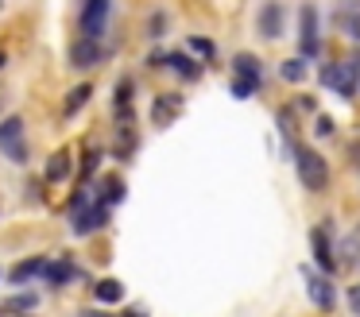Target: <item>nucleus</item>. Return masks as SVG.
<instances>
[{"label": "nucleus", "instance_id": "obj_1", "mask_svg": "<svg viewBox=\"0 0 360 317\" xmlns=\"http://www.w3.org/2000/svg\"><path fill=\"white\" fill-rule=\"evenodd\" d=\"M295 167H298V182H302L310 193L326 190L329 170H326V159H321L314 147H295Z\"/></svg>", "mask_w": 360, "mask_h": 317}, {"label": "nucleus", "instance_id": "obj_2", "mask_svg": "<svg viewBox=\"0 0 360 317\" xmlns=\"http://www.w3.org/2000/svg\"><path fill=\"white\" fill-rule=\"evenodd\" d=\"M0 151L8 155V159H16V162L27 159V147H24V120H20V116H4V120H0Z\"/></svg>", "mask_w": 360, "mask_h": 317}, {"label": "nucleus", "instance_id": "obj_3", "mask_svg": "<svg viewBox=\"0 0 360 317\" xmlns=\"http://www.w3.org/2000/svg\"><path fill=\"white\" fill-rule=\"evenodd\" d=\"M109 23V0H82V12H78V27L86 39H97Z\"/></svg>", "mask_w": 360, "mask_h": 317}, {"label": "nucleus", "instance_id": "obj_4", "mask_svg": "<svg viewBox=\"0 0 360 317\" xmlns=\"http://www.w3.org/2000/svg\"><path fill=\"white\" fill-rule=\"evenodd\" d=\"M298 20H302V58H314V54L321 51V43H318V8L306 4L302 12H298Z\"/></svg>", "mask_w": 360, "mask_h": 317}, {"label": "nucleus", "instance_id": "obj_5", "mask_svg": "<svg viewBox=\"0 0 360 317\" xmlns=\"http://www.w3.org/2000/svg\"><path fill=\"white\" fill-rule=\"evenodd\" d=\"M74 221V236H89V232H97L105 221H109V201H97L94 209H86V213L70 216Z\"/></svg>", "mask_w": 360, "mask_h": 317}, {"label": "nucleus", "instance_id": "obj_6", "mask_svg": "<svg viewBox=\"0 0 360 317\" xmlns=\"http://www.w3.org/2000/svg\"><path fill=\"white\" fill-rule=\"evenodd\" d=\"M179 112H182V97L179 93H167V97H159L155 108H151V124H155V128H167V124L179 120Z\"/></svg>", "mask_w": 360, "mask_h": 317}, {"label": "nucleus", "instance_id": "obj_7", "mask_svg": "<svg viewBox=\"0 0 360 317\" xmlns=\"http://www.w3.org/2000/svg\"><path fill=\"white\" fill-rule=\"evenodd\" d=\"M306 286H310V302H314V306L333 309L337 294H333V283H329V278H318L314 271H306Z\"/></svg>", "mask_w": 360, "mask_h": 317}, {"label": "nucleus", "instance_id": "obj_8", "mask_svg": "<svg viewBox=\"0 0 360 317\" xmlns=\"http://www.w3.org/2000/svg\"><path fill=\"white\" fill-rule=\"evenodd\" d=\"M310 244H314V259L321 263V271H333L337 259H333V247H329V228L326 224H318V228L310 232Z\"/></svg>", "mask_w": 360, "mask_h": 317}, {"label": "nucleus", "instance_id": "obj_9", "mask_svg": "<svg viewBox=\"0 0 360 317\" xmlns=\"http://www.w3.org/2000/svg\"><path fill=\"white\" fill-rule=\"evenodd\" d=\"M70 58H74V66H94V62L101 58V43H97V39H86V35H82L78 43H74Z\"/></svg>", "mask_w": 360, "mask_h": 317}, {"label": "nucleus", "instance_id": "obj_10", "mask_svg": "<svg viewBox=\"0 0 360 317\" xmlns=\"http://www.w3.org/2000/svg\"><path fill=\"white\" fill-rule=\"evenodd\" d=\"M279 31H283V8L279 4H264V12H259V35L275 39Z\"/></svg>", "mask_w": 360, "mask_h": 317}, {"label": "nucleus", "instance_id": "obj_11", "mask_svg": "<svg viewBox=\"0 0 360 317\" xmlns=\"http://www.w3.org/2000/svg\"><path fill=\"white\" fill-rule=\"evenodd\" d=\"M47 263L51 259H43V255H32V259H24L20 267H12V283H27V278H35V275H47Z\"/></svg>", "mask_w": 360, "mask_h": 317}, {"label": "nucleus", "instance_id": "obj_12", "mask_svg": "<svg viewBox=\"0 0 360 317\" xmlns=\"http://www.w3.org/2000/svg\"><path fill=\"white\" fill-rule=\"evenodd\" d=\"M70 151H66V147H58L55 155H51L47 159V182H63L66 174H70Z\"/></svg>", "mask_w": 360, "mask_h": 317}, {"label": "nucleus", "instance_id": "obj_13", "mask_svg": "<svg viewBox=\"0 0 360 317\" xmlns=\"http://www.w3.org/2000/svg\"><path fill=\"white\" fill-rule=\"evenodd\" d=\"M97 302L101 306H112V302H120L124 298V283H117V278H105V283H97Z\"/></svg>", "mask_w": 360, "mask_h": 317}, {"label": "nucleus", "instance_id": "obj_14", "mask_svg": "<svg viewBox=\"0 0 360 317\" xmlns=\"http://www.w3.org/2000/svg\"><path fill=\"white\" fill-rule=\"evenodd\" d=\"M128 101H132V82L124 77V82L117 85V120H120V124L132 120V105H128Z\"/></svg>", "mask_w": 360, "mask_h": 317}, {"label": "nucleus", "instance_id": "obj_15", "mask_svg": "<svg viewBox=\"0 0 360 317\" xmlns=\"http://www.w3.org/2000/svg\"><path fill=\"white\" fill-rule=\"evenodd\" d=\"M341 27L349 31L352 39H360V0H349V4L341 8Z\"/></svg>", "mask_w": 360, "mask_h": 317}, {"label": "nucleus", "instance_id": "obj_16", "mask_svg": "<svg viewBox=\"0 0 360 317\" xmlns=\"http://www.w3.org/2000/svg\"><path fill=\"white\" fill-rule=\"evenodd\" d=\"M43 278H47V283H55V286H63V283H70V278H74V267L66 259H51L47 263V275H43Z\"/></svg>", "mask_w": 360, "mask_h": 317}, {"label": "nucleus", "instance_id": "obj_17", "mask_svg": "<svg viewBox=\"0 0 360 317\" xmlns=\"http://www.w3.org/2000/svg\"><path fill=\"white\" fill-rule=\"evenodd\" d=\"M167 66H174L182 77H186V82H194V77H202V66H198V62H190L186 54H167Z\"/></svg>", "mask_w": 360, "mask_h": 317}, {"label": "nucleus", "instance_id": "obj_18", "mask_svg": "<svg viewBox=\"0 0 360 317\" xmlns=\"http://www.w3.org/2000/svg\"><path fill=\"white\" fill-rule=\"evenodd\" d=\"M89 97H94V85H86V82H82L78 89H70V93H66V108H63V112H66V116H74V112H78V108L86 105Z\"/></svg>", "mask_w": 360, "mask_h": 317}, {"label": "nucleus", "instance_id": "obj_19", "mask_svg": "<svg viewBox=\"0 0 360 317\" xmlns=\"http://www.w3.org/2000/svg\"><path fill=\"white\" fill-rule=\"evenodd\" d=\"M233 70H236V74H248V77H259V58H256V54H236Z\"/></svg>", "mask_w": 360, "mask_h": 317}, {"label": "nucleus", "instance_id": "obj_20", "mask_svg": "<svg viewBox=\"0 0 360 317\" xmlns=\"http://www.w3.org/2000/svg\"><path fill=\"white\" fill-rule=\"evenodd\" d=\"M279 74L287 77V82H302V77H306V58H287L279 66Z\"/></svg>", "mask_w": 360, "mask_h": 317}, {"label": "nucleus", "instance_id": "obj_21", "mask_svg": "<svg viewBox=\"0 0 360 317\" xmlns=\"http://www.w3.org/2000/svg\"><path fill=\"white\" fill-rule=\"evenodd\" d=\"M256 89H259V77H248V74H236L233 77V93H236V97H252Z\"/></svg>", "mask_w": 360, "mask_h": 317}, {"label": "nucleus", "instance_id": "obj_22", "mask_svg": "<svg viewBox=\"0 0 360 317\" xmlns=\"http://www.w3.org/2000/svg\"><path fill=\"white\" fill-rule=\"evenodd\" d=\"M186 43H190V51H194V54H202V58H213V39H205V35H190Z\"/></svg>", "mask_w": 360, "mask_h": 317}, {"label": "nucleus", "instance_id": "obj_23", "mask_svg": "<svg viewBox=\"0 0 360 317\" xmlns=\"http://www.w3.org/2000/svg\"><path fill=\"white\" fill-rule=\"evenodd\" d=\"M97 162H101V151H97V147H89L86 151V159H82V178H89L97 170Z\"/></svg>", "mask_w": 360, "mask_h": 317}, {"label": "nucleus", "instance_id": "obj_24", "mask_svg": "<svg viewBox=\"0 0 360 317\" xmlns=\"http://www.w3.org/2000/svg\"><path fill=\"white\" fill-rule=\"evenodd\" d=\"M117 201H124V182H120V178H109V205H117Z\"/></svg>", "mask_w": 360, "mask_h": 317}, {"label": "nucleus", "instance_id": "obj_25", "mask_svg": "<svg viewBox=\"0 0 360 317\" xmlns=\"http://www.w3.org/2000/svg\"><path fill=\"white\" fill-rule=\"evenodd\" d=\"M349 306H352V313H360V286H352V290H349Z\"/></svg>", "mask_w": 360, "mask_h": 317}, {"label": "nucleus", "instance_id": "obj_26", "mask_svg": "<svg viewBox=\"0 0 360 317\" xmlns=\"http://www.w3.org/2000/svg\"><path fill=\"white\" fill-rule=\"evenodd\" d=\"M329 131H333V120H329V116H321V120H318V136H329Z\"/></svg>", "mask_w": 360, "mask_h": 317}, {"label": "nucleus", "instance_id": "obj_27", "mask_svg": "<svg viewBox=\"0 0 360 317\" xmlns=\"http://www.w3.org/2000/svg\"><path fill=\"white\" fill-rule=\"evenodd\" d=\"M0 70H4V51H0Z\"/></svg>", "mask_w": 360, "mask_h": 317}]
</instances>
